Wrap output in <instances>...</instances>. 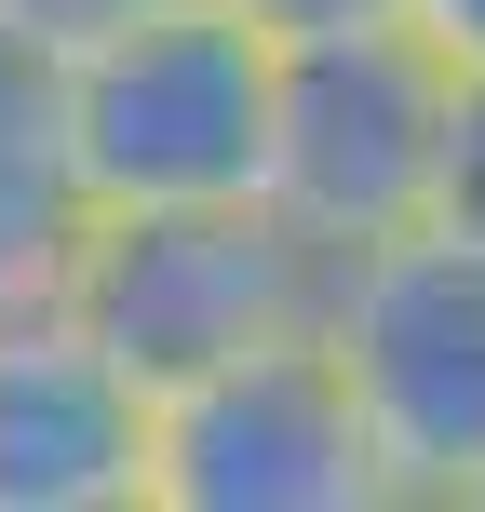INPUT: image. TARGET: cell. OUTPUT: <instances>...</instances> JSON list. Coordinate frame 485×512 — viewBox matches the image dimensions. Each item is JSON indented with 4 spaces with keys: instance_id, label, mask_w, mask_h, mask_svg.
<instances>
[{
    "instance_id": "8",
    "label": "cell",
    "mask_w": 485,
    "mask_h": 512,
    "mask_svg": "<svg viewBox=\"0 0 485 512\" xmlns=\"http://www.w3.org/2000/svg\"><path fill=\"white\" fill-rule=\"evenodd\" d=\"M418 230L485 243V68L445 81V149H432V216H418Z\"/></svg>"
},
{
    "instance_id": "4",
    "label": "cell",
    "mask_w": 485,
    "mask_h": 512,
    "mask_svg": "<svg viewBox=\"0 0 485 512\" xmlns=\"http://www.w3.org/2000/svg\"><path fill=\"white\" fill-rule=\"evenodd\" d=\"M54 297L95 324V351L135 391H176L203 364H230L243 337L310 324L324 256L270 203H149V216H81V256Z\"/></svg>"
},
{
    "instance_id": "9",
    "label": "cell",
    "mask_w": 485,
    "mask_h": 512,
    "mask_svg": "<svg viewBox=\"0 0 485 512\" xmlns=\"http://www.w3.org/2000/svg\"><path fill=\"white\" fill-rule=\"evenodd\" d=\"M149 14V0H0V54H27V68H54V54H81L95 27Z\"/></svg>"
},
{
    "instance_id": "6",
    "label": "cell",
    "mask_w": 485,
    "mask_h": 512,
    "mask_svg": "<svg viewBox=\"0 0 485 512\" xmlns=\"http://www.w3.org/2000/svg\"><path fill=\"white\" fill-rule=\"evenodd\" d=\"M0 512H149V391L68 297L0 310Z\"/></svg>"
},
{
    "instance_id": "5",
    "label": "cell",
    "mask_w": 485,
    "mask_h": 512,
    "mask_svg": "<svg viewBox=\"0 0 485 512\" xmlns=\"http://www.w3.org/2000/svg\"><path fill=\"white\" fill-rule=\"evenodd\" d=\"M149 512H391L364 405L310 324L149 391Z\"/></svg>"
},
{
    "instance_id": "7",
    "label": "cell",
    "mask_w": 485,
    "mask_h": 512,
    "mask_svg": "<svg viewBox=\"0 0 485 512\" xmlns=\"http://www.w3.org/2000/svg\"><path fill=\"white\" fill-rule=\"evenodd\" d=\"M68 256H81V189H68V149H54V95L27 54H0V310L54 297Z\"/></svg>"
},
{
    "instance_id": "2",
    "label": "cell",
    "mask_w": 485,
    "mask_h": 512,
    "mask_svg": "<svg viewBox=\"0 0 485 512\" xmlns=\"http://www.w3.org/2000/svg\"><path fill=\"white\" fill-rule=\"evenodd\" d=\"M310 337L337 351V378L364 405L391 512H472L485 499V243L391 230V243L324 256Z\"/></svg>"
},
{
    "instance_id": "12",
    "label": "cell",
    "mask_w": 485,
    "mask_h": 512,
    "mask_svg": "<svg viewBox=\"0 0 485 512\" xmlns=\"http://www.w3.org/2000/svg\"><path fill=\"white\" fill-rule=\"evenodd\" d=\"M472 512H485V499H472Z\"/></svg>"
},
{
    "instance_id": "3",
    "label": "cell",
    "mask_w": 485,
    "mask_h": 512,
    "mask_svg": "<svg viewBox=\"0 0 485 512\" xmlns=\"http://www.w3.org/2000/svg\"><path fill=\"white\" fill-rule=\"evenodd\" d=\"M445 54L391 27H337V41L270 54V149H256V203L310 256L391 243L432 216V149H445Z\"/></svg>"
},
{
    "instance_id": "1",
    "label": "cell",
    "mask_w": 485,
    "mask_h": 512,
    "mask_svg": "<svg viewBox=\"0 0 485 512\" xmlns=\"http://www.w3.org/2000/svg\"><path fill=\"white\" fill-rule=\"evenodd\" d=\"M54 149H68L81 216H149V203H256L270 149V41L216 0H149L95 27L81 54L41 68Z\"/></svg>"
},
{
    "instance_id": "11",
    "label": "cell",
    "mask_w": 485,
    "mask_h": 512,
    "mask_svg": "<svg viewBox=\"0 0 485 512\" xmlns=\"http://www.w3.org/2000/svg\"><path fill=\"white\" fill-rule=\"evenodd\" d=\"M405 27L445 54V68H485V0H405Z\"/></svg>"
},
{
    "instance_id": "10",
    "label": "cell",
    "mask_w": 485,
    "mask_h": 512,
    "mask_svg": "<svg viewBox=\"0 0 485 512\" xmlns=\"http://www.w3.org/2000/svg\"><path fill=\"white\" fill-rule=\"evenodd\" d=\"M216 14H243L256 27V41H337V27H391V14H405V0H216Z\"/></svg>"
}]
</instances>
